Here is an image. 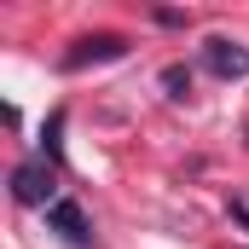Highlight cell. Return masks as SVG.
<instances>
[{
	"instance_id": "1",
	"label": "cell",
	"mask_w": 249,
	"mask_h": 249,
	"mask_svg": "<svg viewBox=\"0 0 249 249\" xmlns=\"http://www.w3.org/2000/svg\"><path fill=\"white\" fill-rule=\"evenodd\" d=\"M53 191H58V180H53L47 162H18V168H12V197H18L23 209H53V203H58Z\"/></svg>"
},
{
	"instance_id": "5",
	"label": "cell",
	"mask_w": 249,
	"mask_h": 249,
	"mask_svg": "<svg viewBox=\"0 0 249 249\" xmlns=\"http://www.w3.org/2000/svg\"><path fill=\"white\" fill-rule=\"evenodd\" d=\"M162 87H168V99H186V93H191V75L180 70V64H168V70H162Z\"/></svg>"
},
{
	"instance_id": "2",
	"label": "cell",
	"mask_w": 249,
	"mask_h": 249,
	"mask_svg": "<svg viewBox=\"0 0 249 249\" xmlns=\"http://www.w3.org/2000/svg\"><path fill=\"white\" fill-rule=\"evenodd\" d=\"M127 53V41L122 35H81L70 53H64V70H87V64H110V58H122Z\"/></svg>"
},
{
	"instance_id": "4",
	"label": "cell",
	"mask_w": 249,
	"mask_h": 249,
	"mask_svg": "<svg viewBox=\"0 0 249 249\" xmlns=\"http://www.w3.org/2000/svg\"><path fill=\"white\" fill-rule=\"evenodd\" d=\"M47 220H53V232H64L75 249L93 244V226H87V214H81V203H70V197H58L53 209H47Z\"/></svg>"
},
{
	"instance_id": "3",
	"label": "cell",
	"mask_w": 249,
	"mask_h": 249,
	"mask_svg": "<svg viewBox=\"0 0 249 249\" xmlns=\"http://www.w3.org/2000/svg\"><path fill=\"white\" fill-rule=\"evenodd\" d=\"M203 64H209L214 75L238 81V75H249V47H244V41H226V35H214V41L203 47Z\"/></svg>"
}]
</instances>
